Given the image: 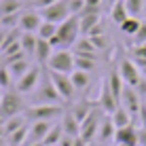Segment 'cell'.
Returning <instances> with one entry per match:
<instances>
[{"mask_svg": "<svg viewBox=\"0 0 146 146\" xmlns=\"http://www.w3.org/2000/svg\"><path fill=\"white\" fill-rule=\"evenodd\" d=\"M28 110V104L23 100L21 93L17 91H4L2 93V100H0V119H11V117H17V114H23Z\"/></svg>", "mask_w": 146, "mask_h": 146, "instance_id": "1", "label": "cell"}, {"mask_svg": "<svg viewBox=\"0 0 146 146\" xmlns=\"http://www.w3.org/2000/svg\"><path fill=\"white\" fill-rule=\"evenodd\" d=\"M59 38V49H70L74 47V42L80 36V26H78V15H70L66 21H62L57 26V34Z\"/></svg>", "mask_w": 146, "mask_h": 146, "instance_id": "2", "label": "cell"}, {"mask_svg": "<svg viewBox=\"0 0 146 146\" xmlns=\"http://www.w3.org/2000/svg\"><path fill=\"white\" fill-rule=\"evenodd\" d=\"M64 108L62 104H34L26 110V117L28 121H55V119H62Z\"/></svg>", "mask_w": 146, "mask_h": 146, "instance_id": "3", "label": "cell"}, {"mask_svg": "<svg viewBox=\"0 0 146 146\" xmlns=\"http://www.w3.org/2000/svg\"><path fill=\"white\" fill-rule=\"evenodd\" d=\"M106 117V114L102 112L98 106H95L91 112L85 117V121L80 123V138L85 140L87 144H91V142H95V138H98V129H100V123H102V119Z\"/></svg>", "mask_w": 146, "mask_h": 146, "instance_id": "4", "label": "cell"}, {"mask_svg": "<svg viewBox=\"0 0 146 146\" xmlns=\"http://www.w3.org/2000/svg\"><path fill=\"white\" fill-rule=\"evenodd\" d=\"M47 66L51 72H62V74H70L74 70V53H70L68 49H55L53 55L49 57Z\"/></svg>", "mask_w": 146, "mask_h": 146, "instance_id": "5", "label": "cell"}, {"mask_svg": "<svg viewBox=\"0 0 146 146\" xmlns=\"http://www.w3.org/2000/svg\"><path fill=\"white\" fill-rule=\"evenodd\" d=\"M32 95H34L32 98L34 104H64L59 93H57V89H55V85L51 83V76L40 80V85L36 87V91Z\"/></svg>", "mask_w": 146, "mask_h": 146, "instance_id": "6", "label": "cell"}, {"mask_svg": "<svg viewBox=\"0 0 146 146\" xmlns=\"http://www.w3.org/2000/svg\"><path fill=\"white\" fill-rule=\"evenodd\" d=\"M40 80H42V72H40V68L38 66H32L21 78L17 80V83H15V91L21 93V95H32L34 91H36V87L40 85Z\"/></svg>", "mask_w": 146, "mask_h": 146, "instance_id": "7", "label": "cell"}, {"mask_svg": "<svg viewBox=\"0 0 146 146\" xmlns=\"http://www.w3.org/2000/svg\"><path fill=\"white\" fill-rule=\"evenodd\" d=\"M40 17H42V21H51V23H62L66 21L70 17V9H68V0H59V2L51 4V7H44L40 9Z\"/></svg>", "mask_w": 146, "mask_h": 146, "instance_id": "8", "label": "cell"}, {"mask_svg": "<svg viewBox=\"0 0 146 146\" xmlns=\"http://www.w3.org/2000/svg\"><path fill=\"white\" fill-rule=\"evenodd\" d=\"M51 76V83L55 85V89H57L59 98H62V102H70V100L74 98V85L72 80H70V74H62V72H51L49 74Z\"/></svg>", "mask_w": 146, "mask_h": 146, "instance_id": "9", "label": "cell"}, {"mask_svg": "<svg viewBox=\"0 0 146 146\" xmlns=\"http://www.w3.org/2000/svg\"><path fill=\"white\" fill-rule=\"evenodd\" d=\"M119 74H121V78L125 80V85H129V87H138L140 80H142V74H140V70H138L133 59H121Z\"/></svg>", "mask_w": 146, "mask_h": 146, "instance_id": "10", "label": "cell"}, {"mask_svg": "<svg viewBox=\"0 0 146 146\" xmlns=\"http://www.w3.org/2000/svg\"><path fill=\"white\" fill-rule=\"evenodd\" d=\"M95 106L102 110L104 114H112L114 110L121 106L119 100L112 95V91H110V87H108L106 78H104V83H102V91H100V98H98V102H95Z\"/></svg>", "mask_w": 146, "mask_h": 146, "instance_id": "11", "label": "cell"}, {"mask_svg": "<svg viewBox=\"0 0 146 146\" xmlns=\"http://www.w3.org/2000/svg\"><path fill=\"white\" fill-rule=\"evenodd\" d=\"M121 106H123V108H127L131 117H138L140 106H142V98L138 95L135 87H129V85H125L123 93H121Z\"/></svg>", "mask_w": 146, "mask_h": 146, "instance_id": "12", "label": "cell"}, {"mask_svg": "<svg viewBox=\"0 0 146 146\" xmlns=\"http://www.w3.org/2000/svg\"><path fill=\"white\" fill-rule=\"evenodd\" d=\"M40 23H42V17H40L38 11H23L19 15V30L21 32H38Z\"/></svg>", "mask_w": 146, "mask_h": 146, "instance_id": "13", "label": "cell"}, {"mask_svg": "<svg viewBox=\"0 0 146 146\" xmlns=\"http://www.w3.org/2000/svg\"><path fill=\"white\" fill-rule=\"evenodd\" d=\"M114 131H117V127H114L110 114H106V117L102 119V123H100V129H98V138H95V142H98L100 146H108V144L114 140Z\"/></svg>", "mask_w": 146, "mask_h": 146, "instance_id": "14", "label": "cell"}, {"mask_svg": "<svg viewBox=\"0 0 146 146\" xmlns=\"http://www.w3.org/2000/svg\"><path fill=\"white\" fill-rule=\"evenodd\" d=\"M53 123L55 121H32L30 123V131H28V142H42Z\"/></svg>", "mask_w": 146, "mask_h": 146, "instance_id": "15", "label": "cell"}, {"mask_svg": "<svg viewBox=\"0 0 146 146\" xmlns=\"http://www.w3.org/2000/svg\"><path fill=\"white\" fill-rule=\"evenodd\" d=\"M114 144H121V146H138V129H135L133 125L117 129V131H114Z\"/></svg>", "mask_w": 146, "mask_h": 146, "instance_id": "16", "label": "cell"}, {"mask_svg": "<svg viewBox=\"0 0 146 146\" xmlns=\"http://www.w3.org/2000/svg\"><path fill=\"white\" fill-rule=\"evenodd\" d=\"M62 127H64V135H70V138H76V135L80 133V123L76 121V117H74L70 110H64L62 114Z\"/></svg>", "mask_w": 146, "mask_h": 146, "instance_id": "17", "label": "cell"}, {"mask_svg": "<svg viewBox=\"0 0 146 146\" xmlns=\"http://www.w3.org/2000/svg\"><path fill=\"white\" fill-rule=\"evenodd\" d=\"M74 53H78V55H89V57H93V59H98V49H95V44L91 42V38L89 36H83V38H78L76 42H74Z\"/></svg>", "mask_w": 146, "mask_h": 146, "instance_id": "18", "label": "cell"}, {"mask_svg": "<svg viewBox=\"0 0 146 146\" xmlns=\"http://www.w3.org/2000/svg\"><path fill=\"white\" fill-rule=\"evenodd\" d=\"M30 121L26 117V112L23 114H17V117H11V119H4L2 121V135H9L13 131H17V129H21L23 125H28Z\"/></svg>", "mask_w": 146, "mask_h": 146, "instance_id": "19", "label": "cell"}, {"mask_svg": "<svg viewBox=\"0 0 146 146\" xmlns=\"http://www.w3.org/2000/svg\"><path fill=\"white\" fill-rule=\"evenodd\" d=\"M106 83H108V87H110V91H112V95L119 100V104H121V93H123V89H125V80L121 78V74H119V70H112V72L106 76Z\"/></svg>", "mask_w": 146, "mask_h": 146, "instance_id": "20", "label": "cell"}, {"mask_svg": "<svg viewBox=\"0 0 146 146\" xmlns=\"http://www.w3.org/2000/svg\"><path fill=\"white\" fill-rule=\"evenodd\" d=\"M9 72H11V76H13V80L17 83L19 78L23 76V74L28 72L30 68H32V59H28V57H23V59H17V62H13V64H9Z\"/></svg>", "mask_w": 146, "mask_h": 146, "instance_id": "21", "label": "cell"}, {"mask_svg": "<svg viewBox=\"0 0 146 146\" xmlns=\"http://www.w3.org/2000/svg\"><path fill=\"white\" fill-rule=\"evenodd\" d=\"M55 49L51 47V42L49 40H42V38H38V42H36V51H34V59H36L38 64H47L49 62V57L53 55Z\"/></svg>", "mask_w": 146, "mask_h": 146, "instance_id": "22", "label": "cell"}, {"mask_svg": "<svg viewBox=\"0 0 146 146\" xmlns=\"http://www.w3.org/2000/svg\"><path fill=\"white\" fill-rule=\"evenodd\" d=\"M102 21V13H85V15H78V26H80V34L87 36L89 30H91L95 23Z\"/></svg>", "mask_w": 146, "mask_h": 146, "instance_id": "23", "label": "cell"}, {"mask_svg": "<svg viewBox=\"0 0 146 146\" xmlns=\"http://www.w3.org/2000/svg\"><path fill=\"white\" fill-rule=\"evenodd\" d=\"M19 42H21V51L28 55V57H34V51H36V42L38 36L34 32H21L19 36Z\"/></svg>", "mask_w": 146, "mask_h": 146, "instance_id": "24", "label": "cell"}, {"mask_svg": "<svg viewBox=\"0 0 146 146\" xmlns=\"http://www.w3.org/2000/svg\"><path fill=\"white\" fill-rule=\"evenodd\" d=\"M70 80L74 85V91H85L89 87V80H91V74L83 72V70H72L70 72Z\"/></svg>", "mask_w": 146, "mask_h": 146, "instance_id": "25", "label": "cell"}, {"mask_svg": "<svg viewBox=\"0 0 146 146\" xmlns=\"http://www.w3.org/2000/svg\"><path fill=\"white\" fill-rule=\"evenodd\" d=\"M95 68H98V59L89 57V55H78V53H74V70H83V72H89V74H91Z\"/></svg>", "mask_w": 146, "mask_h": 146, "instance_id": "26", "label": "cell"}, {"mask_svg": "<svg viewBox=\"0 0 146 146\" xmlns=\"http://www.w3.org/2000/svg\"><path fill=\"white\" fill-rule=\"evenodd\" d=\"M110 119H112V123H114V127H117V129L129 127V125H131V114H129V110L123 108V106H119L117 110H114V112L110 114Z\"/></svg>", "mask_w": 146, "mask_h": 146, "instance_id": "27", "label": "cell"}, {"mask_svg": "<svg viewBox=\"0 0 146 146\" xmlns=\"http://www.w3.org/2000/svg\"><path fill=\"white\" fill-rule=\"evenodd\" d=\"M28 131H30V123L23 125L21 129H17V131L4 135V138H7V144L9 146H23V144L28 142Z\"/></svg>", "mask_w": 146, "mask_h": 146, "instance_id": "28", "label": "cell"}, {"mask_svg": "<svg viewBox=\"0 0 146 146\" xmlns=\"http://www.w3.org/2000/svg\"><path fill=\"white\" fill-rule=\"evenodd\" d=\"M127 17H129V13H127V7H125V0H117V2L112 4V9H110V19H112L117 26H121Z\"/></svg>", "mask_w": 146, "mask_h": 146, "instance_id": "29", "label": "cell"}, {"mask_svg": "<svg viewBox=\"0 0 146 146\" xmlns=\"http://www.w3.org/2000/svg\"><path fill=\"white\" fill-rule=\"evenodd\" d=\"M62 138H64V127H62V123H53L51 129H49V133L44 135L42 144H44V146H57Z\"/></svg>", "mask_w": 146, "mask_h": 146, "instance_id": "30", "label": "cell"}, {"mask_svg": "<svg viewBox=\"0 0 146 146\" xmlns=\"http://www.w3.org/2000/svg\"><path fill=\"white\" fill-rule=\"evenodd\" d=\"M140 26H142V19H140V17H127L119 28H121V32H123L125 36H131V38H133L135 34H138Z\"/></svg>", "mask_w": 146, "mask_h": 146, "instance_id": "31", "label": "cell"}, {"mask_svg": "<svg viewBox=\"0 0 146 146\" xmlns=\"http://www.w3.org/2000/svg\"><path fill=\"white\" fill-rule=\"evenodd\" d=\"M91 110H93V108H91V104H89V102H85V100H80V102H76L72 108H70V112H72L74 117H76L78 123H83L85 117H87V114L91 112Z\"/></svg>", "mask_w": 146, "mask_h": 146, "instance_id": "32", "label": "cell"}, {"mask_svg": "<svg viewBox=\"0 0 146 146\" xmlns=\"http://www.w3.org/2000/svg\"><path fill=\"white\" fill-rule=\"evenodd\" d=\"M129 17H140L142 13H146V0H125Z\"/></svg>", "mask_w": 146, "mask_h": 146, "instance_id": "33", "label": "cell"}, {"mask_svg": "<svg viewBox=\"0 0 146 146\" xmlns=\"http://www.w3.org/2000/svg\"><path fill=\"white\" fill-rule=\"evenodd\" d=\"M55 34H57V23L42 21V23H40V28H38V32H36V36L42 38V40H51Z\"/></svg>", "mask_w": 146, "mask_h": 146, "instance_id": "34", "label": "cell"}, {"mask_svg": "<svg viewBox=\"0 0 146 146\" xmlns=\"http://www.w3.org/2000/svg\"><path fill=\"white\" fill-rule=\"evenodd\" d=\"M21 11V0H2L0 2V17L2 15H15Z\"/></svg>", "mask_w": 146, "mask_h": 146, "instance_id": "35", "label": "cell"}, {"mask_svg": "<svg viewBox=\"0 0 146 146\" xmlns=\"http://www.w3.org/2000/svg\"><path fill=\"white\" fill-rule=\"evenodd\" d=\"M13 83H15V80H13V76H11V72H9V68H7V66H0V89H2V91H7Z\"/></svg>", "mask_w": 146, "mask_h": 146, "instance_id": "36", "label": "cell"}, {"mask_svg": "<svg viewBox=\"0 0 146 146\" xmlns=\"http://www.w3.org/2000/svg\"><path fill=\"white\" fill-rule=\"evenodd\" d=\"M68 9L70 15H80L85 9V0H68Z\"/></svg>", "mask_w": 146, "mask_h": 146, "instance_id": "37", "label": "cell"}, {"mask_svg": "<svg viewBox=\"0 0 146 146\" xmlns=\"http://www.w3.org/2000/svg\"><path fill=\"white\" fill-rule=\"evenodd\" d=\"M133 44H146V21H142L138 34L133 36Z\"/></svg>", "mask_w": 146, "mask_h": 146, "instance_id": "38", "label": "cell"}, {"mask_svg": "<svg viewBox=\"0 0 146 146\" xmlns=\"http://www.w3.org/2000/svg\"><path fill=\"white\" fill-rule=\"evenodd\" d=\"M89 38H93V36H106V26H104L102 21L100 23H95V26L89 30V34H87Z\"/></svg>", "mask_w": 146, "mask_h": 146, "instance_id": "39", "label": "cell"}, {"mask_svg": "<svg viewBox=\"0 0 146 146\" xmlns=\"http://www.w3.org/2000/svg\"><path fill=\"white\" fill-rule=\"evenodd\" d=\"M131 55H133V59H146V44H133Z\"/></svg>", "mask_w": 146, "mask_h": 146, "instance_id": "40", "label": "cell"}, {"mask_svg": "<svg viewBox=\"0 0 146 146\" xmlns=\"http://www.w3.org/2000/svg\"><path fill=\"white\" fill-rule=\"evenodd\" d=\"M138 146H146V127L138 129Z\"/></svg>", "mask_w": 146, "mask_h": 146, "instance_id": "41", "label": "cell"}, {"mask_svg": "<svg viewBox=\"0 0 146 146\" xmlns=\"http://www.w3.org/2000/svg\"><path fill=\"white\" fill-rule=\"evenodd\" d=\"M135 66H138L140 74H142V78H146V59H133Z\"/></svg>", "mask_w": 146, "mask_h": 146, "instance_id": "42", "label": "cell"}, {"mask_svg": "<svg viewBox=\"0 0 146 146\" xmlns=\"http://www.w3.org/2000/svg\"><path fill=\"white\" fill-rule=\"evenodd\" d=\"M138 117H140V123H142V127H146V102H142V106H140Z\"/></svg>", "mask_w": 146, "mask_h": 146, "instance_id": "43", "label": "cell"}, {"mask_svg": "<svg viewBox=\"0 0 146 146\" xmlns=\"http://www.w3.org/2000/svg\"><path fill=\"white\" fill-rule=\"evenodd\" d=\"M34 2H36V7H38V11H40V9H44V7H51V4L59 2V0H34Z\"/></svg>", "mask_w": 146, "mask_h": 146, "instance_id": "44", "label": "cell"}, {"mask_svg": "<svg viewBox=\"0 0 146 146\" xmlns=\"http://www.w3.org/2000/svg\"><path fill=\"white\" fill-rule=\"evenodd\" d=\"M72 140H74V138H70V135H64V138L59 140L57 146H72Z\"/></svg>", "mask_w": 146, "mask_h": 146, "instance_id": "45", "label": "cell"}, {"mask_svg": "<svg viewBox=\"0 0 146 146\" xmlns=\"http://www.w3.org/2000/svg\"><path fill=\"white\" fill-rule=\"evenodd\" d=\"M4 36H7V30H0V47H2V42H4Z\"/></svg>", "mask_w": 146, "mask_h": 146, "instance_id": "46", "label": "cell"}, {"mask_svg": "<svg viewBox=\"0 0 146 146\" xmlns=\"http://www.w3.org/2000/svg\"><path fill=\"white\" fill-rule=\"evenodd\" d=\"M23 146H44V144H42V142H26Z\"/></svg>", "mask_w": 146, "mask_h": 146, "instance_id": "47", "label": "cell"}, {"mask_svg": "<svg viewBox=\"0 0 146 146\" xmlns=\"http://www.w3.org/2000/svg\"><path fill=\"white\" fill-rule=\"evenodd\" d=\"M0 146H9V144H7V138H4V135H0Z\"/></svg>", "mask_w": 146, "mask_h": 146, "instance_id": "48", "label": "cell"}, {"mask_svg": "<svg viewBox=\"0 0 146 146\" xmlns=\"http://www.w3.org/2000/svg\"><path fill=\"white\" fill-rule=\"evenodd\" d=\"M87 146H100V144L98 142H91V144H87Z\"/></svg>", "mask_w": 146, "mask_h": 146, "instance_id": "49", "label": "cell"}, {"mask_svg": "<svg viewBox=\"0 0 146 146\" xmlns=\"http://www.w3.org/2000/svg\"><path fill=\"white\" fill-rule=\"evenodd\" d=\"M0 66H2V53H0Z\"/></svg>", "mask_w": 146, "mask_h": 146, "instance_id": "50", "label": "cell"}, {"mask_svg": "<svg viewBox=\"0 0 146 146\" xmlns=\"http://www.w3.org/2000/svg\"><path fill=\"white\" fill-rule=\"evenodd\" d=\"M2 93H4V91H2V89H0V100H2Z\"/></svg>", "mask_w": 146, "mask_h": 146, "instance_id": "51", "label": "cell"}, {"mask_svg": "<svg viewBox=\"0 0 146 146\" xmlns=\"http://www.w3.org/2000/svg\"><path fill=\"white\" fill-rule=\"evenodd\" d=\"M108 146H117V144H108Z\"/></svg>", "mask_w": 146, "mask_h": 146, "instance_id": "52", "label": "cell"}, {"mask_svg": "<svg viewBox=\"0 0 146 146\" xmlns=\"http://www.w3.org/2000/svg\"><path fill=\"white\" fill-rule=\"evenodd\" d=\"M112 2H117V0H112Z\"/></svg>", "mask_w": 146, "mask_h": 146, "instance_id": "53", "label": "cell"}]
</instances>
